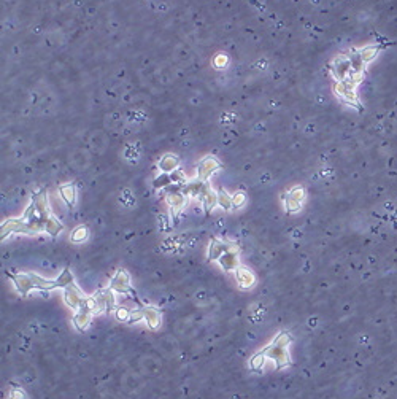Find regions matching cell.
I'll return each instance as SVG.
<instances>
[{
  "label": "cell",
  "instance_id": "6da1fadb",
  "mask_svg": "<svg viewBox=\"0 0 397 399\" xmlns=\"http://www.w3.org/2000/svg\"><path fill=\"white\" fill-rule=\"evenodd\" d=\"M13 282L21 294H27L29 291L34 290L39 291H53L56 288L64 290L73 283V275L70 273V271H64V273L56 280H46L35 275V273H20V275L13 277Z\"/></svg>",
  "mask_w": 397,
  "mask_h": 399
},
{
  "label": "cell",
  "instance_id": "7a4b0ae2",
  "mask_svg": "<svg viewBox=\"0 0 397 399\" xmlns=\"http://www.w3.org/2000/svg\"><path fill=\"white\" fill-rule=\"evenodd\" d=\"M289 344H291L289 334L280 333L267 347L264 348V350H260L259 353L254 355L253 359H251V366L254 367V369H258V367L264 366L265 361H274L278 369L288 366L291 363L289 352H288V345Z\"/></svg>",
  "mask_w": 397,
  "mask_h": 399
},
{
  "label": "cell",
  "instance_id": "3957f363",
  "mask_svg": "<svg viewBox=\"0 0 397 399\" xmlns=\"http://www.w3.org/2000/svg\"><path fill=\"white\" fill-rule=\"evenodd\" d=\"M208 259L218 261L219 266L227 272H237V269L240 267L237 247L231 244V242L213 240L208 248Z\"/></svg>",
  "mask_w": 397,
  "mask_h": 399
},
{
  "label": "cell",
  "instance_id": "277c9868",
  "mask_svg": "<svg viewBox=\"0 0 397 399\" xmlns=\"http://www.w3.org/2000/svg\"><path fill=\"white\" fill-rule=\"evenodd\" d=\"M355 88H356V86L353 83H350V82H338L336 84V92L343 99L345 102H348L351 105H357Z\"/></svg>",
  "mask_w": 397,
  "mask_h": 399
},
{
  "label": "cell",
  "instance_id": "5b68a950",
  "mask_svg": "<svg viewBox=\"0 0 397 399\" xmlns=\"http://www.w3.org/2000/svg\"><path fill=\"white\" fill-rule=\"evenodd\" d=\"M110 290L121 293V294H126V293L130 291V282H129V275L124 271H119L116 273V277H113L110 283Z\"/></svg>",
  "mask_w": 397,
  "mask_h": 399
},
{
  "label": "cell",
  "instance_id": "8992f818",
  "mask_svg": "<svg viewBox=\"0 0 397 399\" xmlns=\"http://www.w3.org/2000/svg\"><path fill=\"white\" fill-rule=\"evenodd\" d=\"M303 197H305V192L300 188V186H297V188L291 189L289 194H288V202H286V207L289 211H297L300 209V204L303 201Z\"/></svg>",
  "mask_w": 397,
  "mask_h": 399
},
{
  "label": "cell",
  "instance_id": "52a82bcc",
  "mask_svg": "<svg viewBox=\"0 0 397 399\" xmlns=\"http://www.w3.org/2000/svg\"><path fill=\"white\" fill-rule=\"evenodd\" d=\"M235 278H237V282L241 288H250V286L254 283L253 273L248 269H245V267H238L237 272H235Z\"/></svg>",
  "mask_w": 397,
  "mask_h": 399
},
{
  "label": "cell",
  "instance_id": "ba28073f",
  "mask_svg": "<svg viewBox=\"0 0 397 399\" xmlns=\"http://www.w3.org/2000/svg\"><path fill=\"white\" fill-rule=\"evenodd\" d=\"M215 169H218V163H216L215 159L203 161V163H200V166H198V177H200V178H207Z\"/></svg>",
  "mask_w": 397,
  "mask_h": 399
},
{
  "label": "cell",
  "instance_id": "9c48e42d",
  "mask_svg": "<svg viewBox=\"0 0 397 399\" xmlns=\"http://www.w3.org/2000/svg\"><path fill=\"white\" fill-rule=\"evenodd\" d=\"M378 49H380L378 46H365L359 53H361V58H362L364 62H370L378 54Z\"/></svg>",
  "mask_w": 397,
  "mask_h": 399
},
{
  "label": "cell",
  "instance_id": "30bf717a",
  "mask_svg": "<svg viewBox=\"0 0 397 399\" xmlns=\"http://www.w3.org/2000/svg\"><path fill=\"white\" fill-rule=\"evenodd\" d=\"M60 194H62V197H64L69 204L75 202V189H73V186H70V185L62 186V188H60Z\"/></svg>",
  "mask_w": 397,
  "mask_h": 399
},
{
  "label": "cell",
  "instance_id": "8fae6325",
  "mask_svg": "<svg viewBox=\"0 0 397 399\" xmlns=\"http://www.w3.org/2000/svg\"><path fill=\"white\" fill-rule=\"evenodd\" d=\"M73 240L75 242H79V240H84V237H86V229H83V228H78L75 232H73Z\"/></svg>",
  "mask_w": 397,
  "mask_h": 399
},
{
  "label": "cell",
  "instance_id": "7c38bea8",
  "mask_svg": "<svg viewBox=\"0 0 397 399\" xmlns=\"http://www.w3.org/2000/svg\"><path fill=\"white\" fill-rule=\"evenodd\" d=\"M10 399H22V393L21 391H13V393H11Z\"/></svg>",
  "mask_w": 397,
  "mask_h": 399
}]
</instances>
